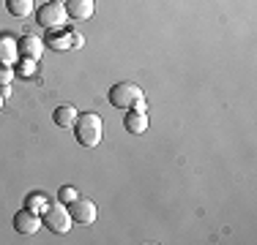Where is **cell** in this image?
Here are the masks:
<instances>
[{"instance_id": "1", "label": "cell", "mask_w": 257, "mask_h": 245, "mask_svg": "<svg viewBox=\"0 0 257 245\" xmlns=\"http://www.w3.org/2000/svg\"><path fill=\"white\" fill-rule=\"evenodd\" d=\"M74 134H77V142L82 147H96L101 142V134H104V122L99 114L93 112H85L74 120Z\"/></svg>"}, {"instance_id": "2", "label": "cell", "mask_w": 257, "mask_h": 245, "mask_svg": "<svg viewBox=\"0 0 257 245\" xmlns=\"http://www.w3.org/2000/svg\"><path fill=\"white\" fill-rule=\"evenodd\" d=\"M140 98H145L143 88L134 84V82H118L115 88H109V104H112L115 109H126L128 112V109L137 106Z\"/></svg>"}, {"instance_id": "3", "label": "cell", "mask_w": 257, "mask_h": 245, "mask_svg": "<svg viewBox=\"0 0 257 245\" xmlns=\"http://www.w3.org/2000/svg\"><path fill=\"white\" fill-rule=\"evenodd\" d=\"M36 20H39L41 28L58 30V28H66L69 14H66V6H63V3H47V6H41V8H39Z\"/></svg>"}, {"instance_id": "4", "label": "cell", "mask_w": 257, "mask_h": 245, "mask_svg": "<svg viewBox=\"0 0 257 245\" xmlns=\"http://www.w3.org/2000/svg\"><path fill=\"white\" fill-rule=\"evenodd\" d=\"M71 216H69V210H66L63 204H52V207H47L44 210V226L50 232H55V234H66V232L71 229Z\"/></svg>"}, {"instance_id": "5", "label": "cell", "mask_w": 257, "mask_h": 245, "mask_svg": "<svg viewBox=\"0 0 257 245\" xmlns=\"http://www.w3.org/2000/svg\"><path fill=\"white\" fill-rule=\"evenodd\" d=\"M69 216L74 224H93L96 220V204L90 199H77L69 202Z\"/></svg>"}, {"instance_id": "6", "label": "cell", "mask_w": 257, "mask_h": 245, "mask_svg": "<svg viewBox=\"0 0 257 245\" xmlns=\"http://www.w3.org/2000/svg\"><path fill=\"white\" fill-rule=\"evenodd\" d=\"M14 229L20 232V234H36V232L41 229V218H39V212H33V210H20L14 216Z\"/></svg>"}, {"instance_id": "7", "label": "cell", "mask_w": 257, "mask_h": 245, "mask_svg": "<svg viewBox=\"0 0 257 245\" xmlns=\"http://www.w3.org/2000/svg\"><path fill=\"white\" fill-rule=\"evenodd\" d=\"M66 14L74 22H88L93 16V0H66Z\"/></svg>"}, {"instance_id": "8", "label": "cell", "mask_w": 257, "mask_h": 245, "mask_svg": "<svg viewBox=\"0 0 257 245\" xmlns=\"http://www.w3.org/2000/svg\"><path fill=\"white\" fill-rule=\"evenodd\" d=\"M44 44L50 49H55V52H63V49H74V38H71V33L66 28H58V30H50V33H47Z\"/></svg>"}, {"instance_id": "9", "label": "cell", "mask_w": 257, "mask_h": 245, "mask_svg": "<svg viewBox=\"0 0 257 245\" xmlns=\"http://www.w3.org/2000/svg\"><path fill=\"white\" fill-rule=\"evenodd\" d=\"M17 58H20V41L11 36H0V63L11 66L17 63Z\"/></svg>"}, {"instance_id": "10", "label": "cell", "mask_w": 257, "mask_h": 245, "mask_svg": "<svg viewBox=\"0 0 257 245\" xmlns=\"http://www.w3.org/2000/svg\"><path fill=\"white\" fill-rule=\"evenodd\" d=\"M41 52H44V41L36 38V36H22V41H20V54H22V58L39 60Z\"/></svg>"}, {"instance_id": "11", "label": "cell", "mask_w": 257, "mask_h": 245, "mask_svg": "<svg viewBox=\"0 0 257 245\" xmlns=\"http://www.w3.org/2000/svg\"><path fill=\"white\" fill-rule=\"evenodd\" d=\"M123 126H126V131H132V134H143V131H148V114L128 109L126 118H123Z\"/></svg>"}, {"instance_id": "12", "label": "cell", "mask_w": 257, "mask_h": 245, "mask_svg": "<svg viewBox=\"0 0 257 245\" xmlns=\"http://www.w3.org/2000/svg\"><path fill=\"white\" fill-rule=\"evenodd\" d=\"M52 120H55L58 128H69V126H74V120H77V109L71 106V104H63V106L55 109Z\"/></svg>"}, {"instance_id": "13", "label": "cell", "mask_w": 257, "mask_h": 245, "mask_svg": "<svg viewBox=\"0 0 257 245\" xmlns=\"http://www.w3.org/2000/svg\"><path fill=\"white\" fill-rule=\"evenodd\" d=\"M6 8H9L11 16H17V20H25L30 11H33V0H6Z\"/></svg>"}, {"instance_id": "14", "label": "cell", "mask_w": 257, "mask_h": 245, "mask_svg": "<svg viewBox=\"0 0 257 245\" xmlns=\"http://www.w3.org/2000/svg\"><path fill=\"white\" fill-rule=\"evenodd\" d=\"M47 196L44 194H30L28 196V210H33V212H39V216H44V210H47Z\"/></svg>"}, {"instance_id": "15", "label": "cell", "mask_w": 257, "mask_h": 245, "mask_svg": "<svg viewBox=\"0 0 257 245\" xmlns=\"http://www.w3.org/2000/svg\"><path fill=\"white\" fill-rule=\"evenodd\" d=\"M77 196H79V194H77V188H71V186H63V188L58 191V199L63 202V204H69V202H74Z\"/></svg>"}, {"instance_id": "16", "label": "cell", "mask_w": 257, "mask_h": 245, "mask_svg": "<svg viewBox=\"0 0 257 245\" xmlns=\"http://www.w3.org/2000/svg\"><path fill=\"white\" fill-rule=\"evenodd\" d=\"M14 68H11V66H6V63H0V88H3V84H11L14 82Z\"/></svg>"}, {"instance_id": "17", "label": "cell", "mask_w": 257, "mask_h": 245, "mask_svg": "<svg viewBox=\"0 0 257 245\" xmlns=\"http://www.w3.org/2000/svg\"><path fill=\"white\" fill-rule=\"evenodd\" d=\"M17 74H20V76H33V74H36V60L22 58V66L17 68Z\"/></svg>"}, {"instance_id": "18", "label": "cell", "mask_w": 257, "mask_h": 245, "mask_svg": "<svg viewBox=\"0 0 257 245\" xmlns=\"http://www.w3.org/2000/svg\"><path fill=\"white\" fill-rule=\"evenodd\" d=\"M71 38H74V49L82 46V36H79V33H71Z\"/></svg>"}, {"instance_id": "19", "label": "cell", "mask_w": 257, "mask_h": 245, "mask_svg": "<svg viewBox=\"0 0 257 245\" xmlns=\"http://www.w3.org/2000/svg\"><path fill=\"white\" fill-rule=\"evenodd\" d=\"M50 3H63V0H50Z\"/></svg>"}, {"instance_id": "20", "label": "cell", "mask_w": 257, "mask_h": 245, "mask_svg": "<svg viewBox=\"0 0 257 245\" xmlns=\"http://www.w3.org/2000/svg\"><path fill=\"white\" fill-rule=\"evenodd\" d=\"M0 109H3V96H0Z\"/></svg>"}]
</instances>
